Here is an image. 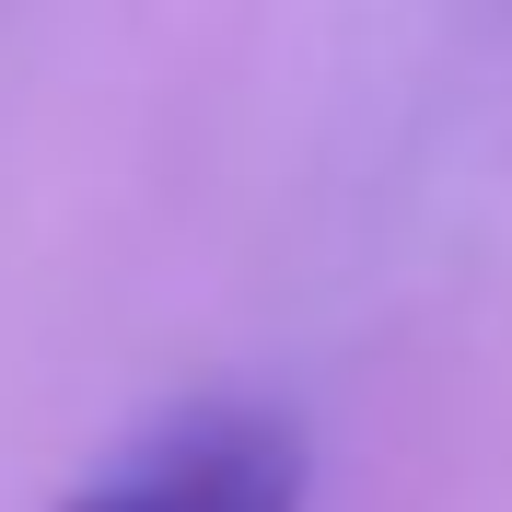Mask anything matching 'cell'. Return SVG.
I'll return each mask as SVG.
<instances>
[{"mask_svg":"<svg viewBox=\"0 0 512 512\" xmlns=\"http://www.w3.org/2000/svg\"><path fill=\"white\" fill-rule=\"evenodd\" d=\"M59 512H303V431L256 396H210L152 419Z\"/></svg>","mask_w":512,"mask_h":512,"instance_id":"1","label":"cell"}]
</instances>
